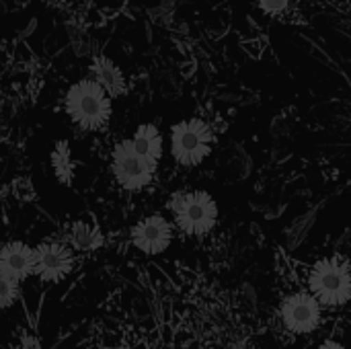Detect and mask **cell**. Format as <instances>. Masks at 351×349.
Returning <instances> with one entry per match:
<instances>
[{
    "label": "cell",
    "mask_w": 351,
    "mask_h": 349,
    "mask_svg": "<svg viewBox=\"0 0 351 349\" xmlns=\"http://www.w3.org/2000/svg\"><path fill=\"white\" fill-rule=\"evenodd\" d=\"M113 99L109 93L90 76L80 78L68 86L64 95V111L84 132L103 130L113 113Z\"/></svg>",
    "instance_id": "obj_1"
},
{
    "label": "cell",
    "mask_w": 351,
    "mask_h": 349,
    "mask_svg": "<svg viewBox=\"0 0 351 349\" xmlns=\"http://www.w3.org/2000/svg\"><path fill=\"white\" fill-rule=\"evenodd\" d=\"M169 210L177 228L187 237H206L218 224V204L202 189L177 191L169 200Z\"/></svg>",
    "instance_id": "obj_2"
},
{
    "label": "cell",
    "mask_w": 351,
    "mask_h": 349,
    "mask_svg": "<svg viewBox=\"0 0 351 349\" xmlns=\"http://www.w3.org/2000/svg\"><path fill=\"white\" fill-rule=\"evenodd\" d=\"M214 148V130L202 117H189L171 128V154L179 167L202 165Z\"/></svg>",
    "instance_id": "obj_3"
},
{
    "label": "cell",
    "mask_w": 351,
    "mask_h": 349,
    "mask_svg": "<svg viewBox=\"0 0 351 349\" xmlns=\"http://www.w3.org/2000/svg\"><path fill=\"white\" fill-rule=\"evenodd\" d=\"M158 163L144 156L132 142V138L121 140L111 150V173L115 183L125 191L146 189L156 175Z\"/></svg>",
    "instance_id": "obj_4"
},
{
    "label": "cell",
    "mask_w": 351,
    "mask_h": 349,
    "mask_svg": "<svg viewBox=\"0 0 351 349\" xmlns=\"http://www.w3.org/2000/svg\"><path fill=\"white\" fill-rule=\"evenodd\" d=\"M308 290L327 309L346 306L351 300V269L335 257L323 259L311 269Z\"/></svg>",
    "instance_id": "obj_5"
},
{
    "label": "cell",
    "mask_w": 351,
    "mask_h": 349,
    "mask_svg": "<svg viewBox=\"0 0 351 349\" xmlns=\"http://www.w3.org/2000/svg\"><path fill=\"white\" fill-rule=\"evenodd\" d=\"M280 317L290 333L308 335L323 323V304L311 292H294L282 300Z\"/></svg>",
    "instance_id": "obj_6"
},
{
    "label": "cell",
    "mask_w": 351,
    "mask_h": 349,
    "mask_svg": "<svg viewBox=\"0 0 351 349\" xmlns=\"http://www.w3.org/2000/svg\"><path fill=\"white\" fill-rule=\"evenodd\" d=\"M74 267V253L72 247L58 241H45L35 247V269L41 282H60L70 276Z\"/></svg>",
    "instance_id": "obj_7"
},
{
    "label": "cell",
    "mask_w": 351,
    "mask_h": 349,
    "mask_svg": "<svg viewBox=\"0 0 351 349\" xmlns=\"http://www.w3.org/2000/svg\"><path fill=\"white\" fill-rule=\"evenodd\" d=\"M132 237V245L144 253V255H160L165 253L171 243H173V224L160 216V214H150L144 216L142 220H138L130 232Z\"/></svg>",
    "instance_id": "obj_8"
},
{
    "label": "cell",
    "mask_w": 351,
    "mask_h": 349,
    "mask_svg": "<svg viewBox=\"0 0 351 349\" xmlns=\"http://www.w3.org/2000/svg\"><path fill=\"white\" fill-rule=\"evenodd\" d=\"M0 269L16 282L27 280L35 269V249L21 241L4 243L0 247Z\"/></svg>",
    "instance_id": "obj_9"
},
{
    "label": "cell",
    "mask_w": 351,
    "mask_h": 349,
    "mask_svg": "<svg viewBox=\"0 0 351 349\" xmlns=\"http://www.w3.org/2000/svg\"><path fill=\"white\" fill-rule=\"evenodd\" d=\"M88 76L97 80L111 99H119L128 93V80L121 72V68L109 60L107 56H95L88 66Z\"/></svg>",
    "instance_id": "obj_10"
},
{
    "label": "cell",
    "mask_w": 351,
    "mask_h": 349,
    "mask_svg": "<svg viewBox=\"0 0 351 349\" xmlns=\"http://www.w3.org/2000/svg\"><path fill=\"white\" fill-rule=\"evenodd\" d=\"M103 232L99 230L97 224L86 222V220H76L72 222V226L68 228V245L74 251L80 253H90L103 247Z\"/></svg>",
    "instance_id": "obj_11"
},
{
    "label": "cell",
    "mask_w": 351,
    "mask_h": 349,
    "mask_svg": "<svg viewBox=\"0 0 351 349\" xmlns=\"http://www.w3.org/2000/svg\"><path fill=\"white\" fill-rule=\"evenodd\" d=\"M134 146L154 163H160L162 158V134L154 123H142L132 136Z\"/></svg>",
    "instance_id": "obj_12"
},
{
    "label": "cell",
    "mask_w": 351,
    "mask_h": 349,
    "mask_svg": "<svg viewBox=\"0 0 351 349\" xmlns=\"http://www.w3.org/2000/svg\"><path fill=\"white\" fill-rule=\"evenodd\" d=\"M49 163H51V171L56 175V179L62 185H70L74 179V160H72V152H70V144L68 140H58L51 154H49Z\"/></svg>",
    "instance_id": "obj_13"
},
{
    "label": "cell",
    "mask_w": 351,
    "mask_h": 349,
    "mask_svg": "<svg viewBox=\"0 0 351 349\" xmlns=\"http://www.w3.org/2000/svg\"><path fill=\"white\" fill-rule=\"evenodd\" d=\"M19 284L14 278H10L8 274H4L0 269V309H10L16 300H19Z\"/></svg>",
    "instance_id": "obj_14"
},
{
    "label": "cell",
    "mask_w": 351,
    "mask_h": 349,
    "mask_svg": "<svg viewBox=\"0 0 351 349\" xmlns=\"http://www.w3.org/2000/svg\"><path fill=\"white\" fill-rule=\"evenodd\" d=\"M315 212H311V214H306L304 218H300V220H296L294 222V226L290 228V232H288V237H290V247H296L300 241H304V237H306V230L313 226V220H315V216H313Z\"/></svg>",
    "instance_id": "obj_15"
},
{
    "label": "cell",
    "mask_w": 351,
    "mask_h": 349,
    "mask_svg": "<svg viewBox=\"0 0 351 349\" xmlns=\"http://www.w3.org/2000/svg\"><path fill=\"white\" fill-rule=\"evenodd\" d=\"M259 8L265 12V14H271V16H280L288 10L290 6V0H257Z\"/></svg>",
    "instance_id": "obj_16"
},
{
    "label": "cell",
    "mask_w": 351,
    "mask_h": 349,
    "mask_svg": "<svg viewBox=\"0 0 351 349\" xmlns=\"http://www.w3.org/2000/svg\"><path fill=\"white\" fill-rule=\"evenodd\" d=\"M21 349H41V346H39V341H37L35 337L25 335V337H23V344H21Z\"/></svg>",
    "instance_id": "obj_17"
},
{
    "label": "cell",
    "mask_w": 351,
    "mask_h": 349,
    "mask_svg": "<svg viewBox=\"0 0 351 349\" xmlns=\"http://www.w3.org/2000/svg\"><path fill=\"white\" fill-rule=\"evenodd\" d=\"M317 349H346L339 341H335V339H327V341H323L321 346Z\"/></svg>",
    "instance_id": "obj_18"
}]
</instances>
